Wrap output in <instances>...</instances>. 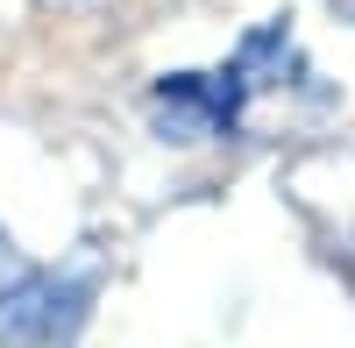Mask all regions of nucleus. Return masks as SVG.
Wrapping results in <instances>:
<instances>
[{
    "label": "nucleus",
    "mask_w": 355,
    "mask_h": 348,
    "mask_svg": "<svg viewBox=\"0 0 355 348\" xmlns=\"http://www.w3.org/2000/svg\"><path fill=\"white\" fill-rule=\"evenodd\" d=\"M43 8H78V0H43Z\"/></svg>",
    "instance_id": "nucleus-1"
}]
</instances>
